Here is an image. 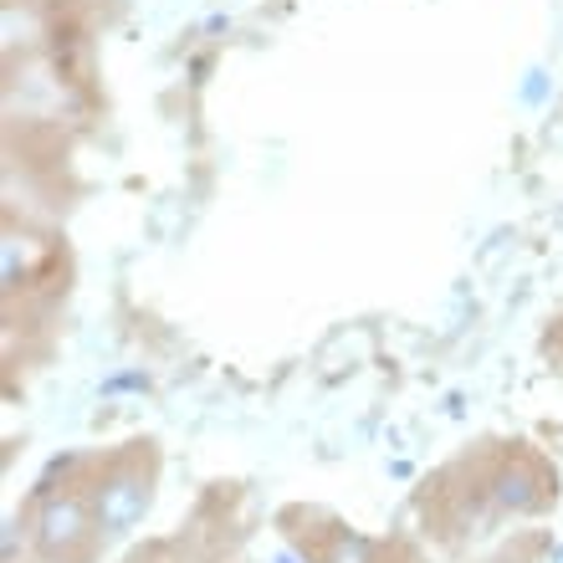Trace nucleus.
<instances>
[{
  "instance_id": "1",
  "label": "nucleus",
  "mask_w": 563,
  "mask_h": 563,
  "mask_svg": "<svg viewBox=\"0 0 563 563\" xmlns=\"http://www.w3.org/2000/svg\"><path fill=\"white\" fill-rule=\"evenodd\" d=\"M31 533V553L42 563H92L108 549L103 528H98V512H92V492L82 487H52L36 497L26 518Z\"/></svg>"
},
{
  "instance_id": "2",
  "label": "nucleus",
  "mask_w": 563,
  "mask_h": 563,
  "mask_svg": "<svg viewBox=\"0 0 563 563\" xmlns=\"http://www.w3.org/2000/svg\"><path fill=\"white\" fill-rule=\"evenodd\" d=\"M154 482H159V456H154L148 441H134L129 451L103 461V472L88 482V492H92V512H98V528H103L108 543L129 538L148 518Z\"/></svg>"
},
{
  "instance_id": "3",
  "label": "nucleus",
  "mask_w": 563,
  "mask_h": 563,
  "mask_svg": "<svg viewBox=\"0 0 563 563\" xmlns=\"http://www.w3.org/2000/svg\"><path fill=\"white\" fill-rule=\"evenodd\" d=\"M476 503H487L492 518H538L559 503V476L528 445H503L476 482Z\"/></svg>"
},
{
  "instance_id": "4",
  "label": "nucleus",
  "mask_w": 563,
  "mask_h": 563,
  "mask_svg": "<svg viewBox=\"0 0 563 563\" xmlns=\"http://www.w3.org/2000/svg\"><path fill=\"white\" fill-rule=\"evenodd\" d=\"M318 528H292V538L302 543V559L312 563H385V543H374V538L354 533V528H343L333 518H318Z\"/></svg>"
},
{
  "instance_id": "5",
  "label": "nucleus",
  "mask_w": 563,
  "mask_h": 563,
  "mask_svg": "<svg viewBox=\"0 0 563 563\" xmlns=\"http://www.w3.org/2000/svg\"><path fill=\"white\" fill-rule=\"evenodd\" d=\"M559 563H563V549H559Z\"/></svg>"
}]
</instances>
